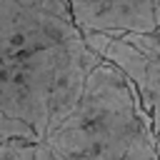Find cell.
<instances>
[{"label": "cell", "mask_w": 160, "mask_h": 160, "mask_svg": "<svg viewBox=\"0 0 160 160\" xmlns=\"http://www.w3.org/2000/svg\"><path fill=\"white\" fill-rule=\"evenodd\" d=\"M100 62L102 58L82 35L28 55L0 58V108L30 125L45 142L78 108Z\"/></svg>", "instance_id": "1"}, {"label": "cell", "mask_w": 160, "mask_h": 160, "mask_svg": "<svg viewBox=\"0 0 160 160\" xmlns=\"http://www.w3.org/2000/svg\"><path fill=\"white\" fill-rule=\"evenodd\" d=\"M145 125H152L138 88L120 68L102 60L88 78L70 118L45 138L62 160H125Z\"/></svg>", "instance_id": "2"}, {"label": "cell", "mask_w": 160, "mask_h": 160, "mask_svg": "<svg viewBox=\"0 0 160 160\" xmlns=\"http://www.w3.org/2000/svg\"><path fill=\"white\" fill-rule=\"evenodd\" d=\"M82 35L72 18H62L20 0H0V58L28 55Z\"/></svg>", "instance_id": "3"}, {"label": "cell", "mask_w": 160, "mask_h": 160, "mask_svg": "<svg viewBox=\"0 0 160 160\" xmlns=\"http://www.w3.org/2000/svg\"><path fill=\"white\" fill-rule=\"evenodd\" d=\"M80 32L100 30L112 38L122 32H155V12L150 0H68Z\"/></svg>", "instance_id": "4"}, {"label": "cell", "mask_w": 160, "mask_h": 160, "mask_svg": "<svg viewBox=\"0 0 160 160\" xmlns=\"http://www.w3.org/2000/svg\"><path fill=\"white\" fill-rule=\"evenodd\" d=\"M15 140H22V142H42L40 135H38L30 125H25L22 120L10 118V115L0 108V145L15 142Z\"/></svg>", "instance_id": "5"}, {"label": "cell", "mask_w": 160, "mask_h": 160, "mask_svg": "<svg viewBox=\"0 0 160 160\" xmlns=\"http://www.w3.org/2000/svg\"><path fill=\"white\" fill-rule=\"evenodd\" d=\"M125 160H160L158 152V135L152 130V125H145L142 132L138 135V140L132 142L130 152L125 155Z\"/></svg>", "instance_id": "6"}, {"label": "cell", "mask_w": 160, "mask_h": 160, "mask_svg": "<svg viewBox=\"0 0 160 160\" xmlns=\"http://www.w3.org/2000/svg\"><path fill=\"white\" fill-rule=\"evenodd\" d=\"M40 142H22V140H15V142H5L0 145V160H30L35 155Z\"/></svg>", "instance_id": "7"}, {"label": "cell", "mask_w": 160, "mask_h": 160, "mask_svg": "<svg viewBox=\"0 0 160 160\" xmlns=\"http://www.w3.org/2000/svg\"><path fill=\"white\" fill-rule=\"evenodd\" d=\"M20 2L45 8V10L58 12V15H62V18H72V12H70V2H68V0H20Z\"/></svg>", "instance_id": "8"}, {"label": "cell", "mask_w": 160, "mask_h": 160, "mask_svg": "<svg viewBox=\"0 0 160 160\" xmlns=\"http://www.w3.org/2000/svg\"><path fill=\"white\" fill-rule=\"evenodd\" d=\"M30 160H55V155H52V150H50L48 142H40L38 150H35V155H32Z\"/></svg>", "instance_id": "9"}, {"label": "cell", "mask_w": 160, "mask_h": 160, "mask_svg": "<svg viewBox=\"0 0 160 160\" xmlns=\"http://www.w3.org/2000/svg\"><path fill=\"white\" fill-rule=\"evenodd\" d=\"M152 2V12H155V22H158V28H160V0H150Z\"/></svg>", "instance_id": "10"}, {"label": "cell", "mask_w": 160, "mask_h": 160, "mask_svg": "<svg viewBox=\"0 0 160 160\" xmlns=\"http://www.w3.org/2000/svg\"><path fill=\"white\" fill-rule=\"evenodd\" d=\"M158 152H160V142H158Z\"/></svg>", "instance_id": "11"}, {"label": "cell", "mask_w": 160, "mask_h": 160, "mask_svg": "<svg viewBox=\"0 0 160 160\" xmlns=\"http://www.w3.org/2000/svg\"><path fill=\"white\" fill-rule=\"evenodd\" d=\"M55 160H62V158H58V155H55Z\"/></svg>", "instance_id": "12"}, {"label": "cell", "mask_w": 160, "mask_h": 160, "mask_svg": "<svg viewBox=\"0 0 160 160\" xmlns=\"http://www.w3.org/2000/svg\"><path fill=\"white\" fill-rule=\"evenodd\" d=\"M155 32H160V28H158V30H155Z\"/></svg>", "instance_id": "13"}, {"label": "cell", "mask_w": 160, "mask_h": 160, "mask_svg": "<svg viewBox=\"0 0 160 160\" xmlns=\"http://www.w3.org/2000/svg\"><path fill=\"white\" fill-rule=\"evenodd\" d=\"M158 35H160V32H158Z\"/></svg>", "instance_id": "14"}]
</instances>
